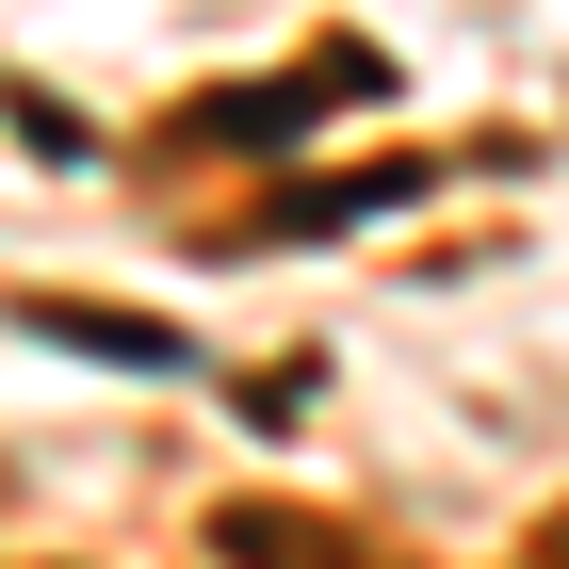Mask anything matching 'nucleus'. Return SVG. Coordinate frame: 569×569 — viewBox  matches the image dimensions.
<instances>
[{
    "instance_id": "obj_1",
    "label": "nucleus",
    "mask_w": 569,
    "mask_h": 569,
    "mask_svg": "<svg viewBox=\"0 0 569 569\" xmlns=\"http://www.w3.org/2000/svg\"><path fill=\"white\" fill-rule=\"evenodd\" d=\"M326 98H391V49H358V33H326L309 66H277V82H228V98H196V131L212 147H293Z\"/></svg>"
},
{
    "instance_id": "obj_2",
    "label": "nucleus",
    "mask_w": 569,
    "mask_h": 569,
    "mask_svg": "<svg viewBox=\"0 0 569 569\" xmlns=\"http://www.w3.org/2000/svg\"><path fill=\"white\" fill-rule=\"evenodd\" d=\"M17 326L66 342V358H131V375H179V358H196L163 309H98V293H17Z\"/></svg>"
},
{
    "instance_id": "obj_3",
    "label": "nucleus",
    "mask_w": 569,
    "mask_h": 569,
    "mask_svg": "<svg viewBox=\"0 0 569 569\" xmlns=\"http://www.w3.org/2000/svg\"><path fill=\"white\" fill-rule=\"evenodd\" d=\"M407 196H423V163H358V179H326V196H277V212H261V244H326V228L407 212Z\"/></svg>"
}]
</instances>
